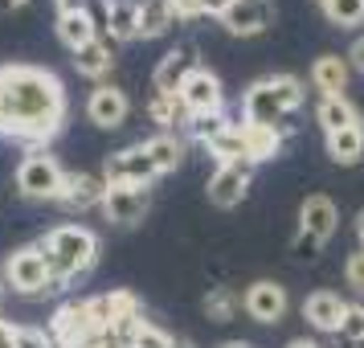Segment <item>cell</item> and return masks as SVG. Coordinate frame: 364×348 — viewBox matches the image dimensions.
<instances>
[{"mask_svg":"<svg viewBox=\"0 0 364 348\" xmlns=\"http://www.w3.org/2000/svg\"><path fill=\"white\" fill-rule=\"evenodd\" d=\"M66 123L62 78L46 66L9 62L0 66V135L21 144H46Z\"/></svg>","mask_w":364,"mask_h":348,"instance_id":"1","label":"cell"},{"mask_svg":"<svg viewBox=\"0 0 364 348\" xmlns=\"http://www.w3.org/2000/svg\"><path fill=\"white\" fill-rule=\"evenodd\" d=\"M303 83L295 74H266L258 83H250L242 95V119L246 123H262V127H279L287 135V119L303 107Z\"/></svg>","mask_w":364,"mask_h":348,"instance_id":"2","label":"cell"},{"mask_svg":"<svg viewBox=\"0 0 364 348\" xmlns=\"http://www.w3.org/2000/svg\"><path fill=\"white\" fill-rule=\"evenodd\" d=\"M37 246L46 250V258H50L53 291H62L74 279L90 275V266L99 263V238L86 230V226H58Z\"/></svg>","mask_w":364,"mask_h":348,"instance_id":"3","label":"cell"},{"mask_svg":"<svg viewBox=\"0 0 364 348\" xmlns=\"http://www.w3.org/2000/svg\"><path fill=\"white\" fill-rule=\"evenodd\" d=\"M4 283L17 291V295H41V291H53V275H50V258L46 250L37 246H21L9 254L4 263Z\"/></svg>","mask_w":364,"mask_h":348,"instance_id":"4","label":"cell"},{"mask_svg":"<svg viewBox=\"0 0 364 348\" xmlns=\"http://www.w3.org/2000/svg\"><path fill=\"white\" fill-rule=\"evenodd\" d=\"M62 181H66V172H62V164L53 160L50 152H29L17 168V189H21V197H29V201H58Z\"/></svg>","mask_w":364,"mask_h":348,"instance_id":"5","label":"cell"},{"mask_svg":"<svg viewBox=\"0 0 364 348\" xmlns=\"http://www.w3.org/2000/svg\"><path fill=\"white\" fill-rule=\"evenodd\" d=\"M176 99H181V107H184L188 119H209V115H221V111H225L221 78H217L213 70H205V66H197L188 78H184L181 90H176Z\"/></svg>","mask_w":364,"mask_h":348,"instance_id":"6","label":"cell"},{"mask_svg":"<svg viewBox=\"0 0 364 348\" xmlns=\"http://www.w3.org/2000/svg\"><path fill=\"white\" fill-rule=\"evenodd\" d=\"M156 176H160V172L151 168V160L144 156L139 144L119 148V152H111V156L102 160V181L107 184H144V189H148Z\"/></svg>","mask_w":364,"mask_h":348,"instance_id":"7","label":"cell"},{"mask_svg":"<svg viewBox=\"0 0 364 348\" xmlns=\"http://www.w3.org/2000/svg\"><path fill=\"white\" fill-rule=\"evenodd\" d=\"M90 336H99L95 324H90V312H86V299L82 303H62L50 320V340L53 348H78L86 344Z\"/></svg>","mask_w":364,"mask_h":348,"instance_id":"8","label":"cell"},{"mask_svg":"<svg viewBox=\"0 0 364 348\" xmlns=\"http://www.w3.org/2000/svg\"><path fill=\"white\" fill-rule=\"evenodd\" d=\"M250 176H254L250 160H242V164H217V172L209 176V205H217V209L242 205L250 193Z\"/></svg>","mask_w":364,"mask_h":348,"instance_id":"9","label":"cell"},{"mask_svg":"<svg viewBox=\"0 0 364 348\" xmlns=\"http://www.w3.org/2000/svg\"><path fill=\"white\" fill-rule=\"evenodd\" d=\"M148 205H151V197H148L144 184H107L102 213H107V221H115V226H135V221H144Z\"/></svg>","mask_w":364,"mask_h":348,"instance_id":"10","label":"cell"},{"mask_svg":"<svg viewBox=\"0 0 364 348\" xmlns=\"http://www.w3.org/2000/svg\"><path fill=\"white\" fill-rule=\"evenodd\" d=\"M221 25L233 37H258L274 25V4L270 0H233L221 13Z\"/></svg>","mask_w":364,"mask_h":348,"instance_id":"11","label":"cell"},{"mask_svg":"<svg viewBox=\"0 0 364 348\" xmlns=\"http://www.w3.org/2000/svg\"><path fill=\"white\" fill-rule=\"evenodd\" d=\"M242 307H246L250 320H258V324H279L282 315H287V287L270 279H258L246 287V295H242Z\"/></svg>","mask_w":364,"mask_h":348,"instance_id":"12","label":"cell"},{"mask_svg":"<svg viewBox=\"0 0 364 348\" xmlns=\"http://www.w3.org/2000/svg\"><path fill=\"white\" fill-rule=\"evenodd\" d=\"M127 115H132V102H127V95H123L119 86H95V90H90V99H86V119H90L95 127L115 132V127L127 123Z\"/></svg>","mask_w":364,"mask_h":348,"instance_id":"13","label":"cell"},{"mask_svg":"<svg viewBox=\"0 0 364 348\" xmlns=\"http://www.w3.org/2000/svg\"><path fill=\"white\" fill-rule=\"evenodd\" d=\"M197 70V50L193 46H176V50H168L160 58V66L151 74V86H156V95H176L181 83Z\"/></svg>","mask_w":364,"mask_h":348,"instance_id":"14","label":"cell"},{"mask_svg":"<svg viewBox=\"0 0 364 348\" xmlns=\"http://www.w3.org/2000/svg\"><path fill=\"white\" fill-rule=\"evenodd\" d=\"M340 226V213H336V201L323 197V193H311V197L303 201V209H299V230L319 238L323 246H328V238L336 233Z\"/></svg>","mask_w":364,"mask_h":348,"instance_id":"15","label":"cell"},{"mask_svg":"<svg viewBox=\"0 0 364 348\" xmlns=\"http://www.w3.org/2000/svg\"><path fill=\"white\" fill-rule=\"evenodd\" d=\"M102 197H107V181L95 172H66L62 193H58L66 209H95V205H102Z\"/></svg>","mask_w":364,"mask_h":348,"instance_id":"16","label":"cell"},{"mask_svg":"<svg viewBox=\"0 0 364 348\" xmlns=\"http://www.w3.org/2000/svg\"><path fill=\"white\" fill-rule=\"evenodd\" d=\"M107 41H135L139 37V0H102Z\"/></svg>","mask_w":364,"mask_h":348,"instance_id":"17","label":"cell"},{"mask_svg":"<svg viewBox=\"0 0 364 348\" xmlns=\"http://www.w3.org/2000/svg\"><path fill=\"white\" fill-rule=\"evenodd\" d=\"M86 312H90V324H95V332H107L115 320L139 312V299H135L132 291H107V295L86 299Z\"/></svg>","mask_w":364,"mask_h":348,"instance_id":"18","label":"cell"},{"mask_svg":"<svg viewBox=\"0 0 364 348\" xmlns=\"http://www.w3.org/2000/svg\"><path fill=\"white\" fill-rule=\"evenodd\" d=\"M344 307L348 303L336 295V291H315V295L303 299V320H307L315 332H340Z\"/></svg>","mask_w":364,"mask_h":348,"instance_id":"19","label":"cell"},{"mask_svg":"<svg viewBox=\"0 0 364 348\" xmlns=\"http://www.w3.org/2000/svg\"><path fill=\"white\" fill-rule=\"evenodd\" d=\"M242 132V144H246V160L250 164H262V160H274L282 152V132L279 127H262V123H237Z\"/></svg>","mask_w":364,"mask_h":348,"instance_id":"20","label":"cell"},{"mask_svg":"<svg viewBox=\"0 0 364 348\" xmlns=\"http://www.w3.org/2000/svg\"><path fill=\"white\" fill-rule=\"evenodd\" d=\"M348 74H352V66H348V58H340V53H323V58L311 62V86L319 90V99L323 95H344Z\"/></svg>","mask_w":364,"mask_h":348,"instance_id":"21","label":"cell"},{"mask_svg":"<svg viewBox=\"0 0 364 348\" xmlns=\"http://www.w3.org/2000/svg\"><path fill=\"white\" fill-rule=\"evenodd\" d=\"M144 148V156L151 160V168L164 176V172H176L184 160V139L181 135H172V132H160V135H151L148 144H139Z\"/></svg>","mask_w":364,"mask_h":348,"instance_id":"22","label":"cell"},{"mask_svg":"<svg viewBox=\"0 0 364 348\" xmlns=\"http://www.w3.org/2000/svg\"><path fill=\"white\" fill-rule=\"evenodd\" d=\"M315 119H319V127L323 132H344V127H356L360 115H356V107L344 99V95H323V99L315 102Z\"/></svg>","mask_w":364,"mask_h":348,"instance_id":"23","label":"cell"},{"mask_svg":"<svg viewBox=\"0 0 364 348\" xmlns=\"http://www.w3.org/2000/svg\"><path fill=\"white\" fill-rule=\"evenodd\" d=\"M111 66H115V53H111V41H107V37H95L90 46L74 50V70H78L82 78H107Z\"/></svg>","mask_w":364,"mask_h":348,"instance_id":"24","label":"cell"},{"mask_svg":"<svg viewBox=\"0 0 364 348\" xmlns=\"http://www.w3.org/2000/svg\"><path fill=\"white\" fill-rule=\"evenodd\" d=\"M58 37H62V46L74 53V50H82V46H90V41L99 37V21L90 17V9H86V13H74V17H58Z\"/></svg>","mask_w":364,"mask_h":348,"instance_id":"25","label":"cell"},{"mask_svg":"<svg viewBox=\"0 0 364 348\" xmlns=\"http://www.w3.org/2000/svg\"><path fill=\"white\" fill-rule=\"evenodd\" d=\"M328 156L336 164H360L364 160V132L360 123L356 127H344V132H331L328 135Z\"/></svg>","mask_w":364,"mask_h":348,"instance_id":"26","label":"cell"},{"mask_svg":"<svg viewBox=\"0 0 364 348\" xmlns=\"http://www.w3.org/2000/svg\"><path fill=\"white\" fill-rule=\"evenodd\" d=\"M172 25H176V17H172L168 0H144V4H139V37H144V41H148V37H164Z\"/></svg>","mask_w":364,"mask_h":348,"instance_id":"27","label":"cell"},{"mask_svg":"<svg viewBox=\"0 0 364 348\" xmlns=\"http://www.w3.org/2000/svg\"><path fill=\"white\" fill-rule=\"evenodd\" d=\"M148 115H151V123H156L160 132H172L176 123H184V127H188V115H184V107H181V99H176V95H151Z\"/></svg>","mask_w":364,"mask_h":348,"instance_id":"28","label":"cell"},{"mask_svg":"<svg viewBox=\"0 0 364 348\" xmlns=\"http://www.w3.org/2000/svg\"><path fill=\"white\" fill-rule=\"evenodd\" d=\"M237 307H242V299L233 295L230 287H213V291L205 295V315H209L213 324H230L233 315H237Z\"/></svg>","mask_w":364,"mask_h":348,"instance_id":"29","label":"cell"},{"mask_svg":"<svg viewBox=\"0 0 364 348\" xmlns=\"http://www.w3.org/2000/svg\"><path fill=\"white\" fill-rule=\"evenodd\" d=\"M209 156H217V164H242V160H246V144H242L237 123H233L230 132H221L213 144H209Z\"/></svg>","mask_w":364,"mask_h":348,"instance_id":"30","label":"cell"},{"mask_svg":"<svg viewBox=\"0 0 364 348\" xmlns=\"http://www.w3.org/2000/svg\"><path fill=\"white\" fill-rule=\"evenodd\" d=\"M323 13H328L331 25L348 29V25H360V21H364V0H328V4H323Z\"/></svg>","mask_w":364,"mask_h":348,"instance_id":"31","label":"cell"},{"mask_svg":"<svg viewBox=\"0 0 364 348\" xmlns=\"http://www.w3.org/2000/svg\"><path fill=\"white\" fill-rule=\"evenodd\" d=\"M230 127L233 123L225 119V111H221V115H209V119H188V135H193L197 144H205V148H209L221 132H230Z\"/></svg>","mask_w":364,"mask_h":348,"instance_id":"32","label":"cell"},{"mask_svg":"<svg viewBox=\"0 0 364 348\" xmlns=\"http://www.w3.org/2000/svg\"><path fill=\"white\" fill-rule=\"evenodd\" d=\"M340 336H344V340H352L356 348L364 344V303H348V307H344V320H340Z\"/></svg>","mask_w":364,"mask_h":348,"instance_id":"33","label":"cell"},{"mask_svg":"<svg viewBox=\"0 0 364 348\" xmlns=\"http://www.w3.org/2000/svg\"><path fill=\"white\" fill-rule=\"evenodd\" d=\"M135 348H176V340L168 336L164 328H156V324H139V332H135Z\"/></svg>","mask_w":364,"mask_h":348,"instance_id":"34","label":"cell"},{"mask_svg":"<svg viewBox=\"0 0 364 348\" xmlns=\"http://www.w3.org/2000/svg\"><path fill=\"white\" fill-rule=\"evenodd\" d=\"M319 250H323V242L319 238H311V233H295V242H291V254H295L299 263H311V258H319Z\"/></svg>","mask_w":364,"mask_h":348,"instance_id":"35","label":"cell"},{"mask_svg":"<svg viewBox=\"0 0 364 348\" xmlns=\"http://www.w3.org/2000/svg\"><path fill=\"white\" fill-rule=\"evenodd\" d=\"M344 279L352 291H360L364 295V250H356V254H348V263H344Z\"/></svg>","mask_w":364,"mask_h":348,"instance_id":"36","label":"cell"},{"mask_svg":"<svg viewBox=\"0 0 364 348\" xmlns=\"http://www.w3.org/2000/svg\"><path fill=\"white\" fill-rule=\"evenodd\" d=\"M17 348H53V340L41 328H17Z\"/></svg>","mask_w":364,"mask_h":348,"instance_id":"37","label":"cell"},{"mask_svg":"<svg viewBox=\"0 0 364 348\" xmlns=\"http://www.w3.org/2000/svg\"><path fill=\"white\" fill-rule=\"evenodd\" d=\"M168 9H172V17H176V21H197V17H205L200 0H168Z\"/></svg>","mask_w":364,"mask_h":348,"instance_id":"38","label":"cell"},{"mask_svg":"<svg viewBox=\"0 0 364 348\" xmlns=\"http://www.w3.org/2000/svg\"><path fill=\"white\" fill-rule=\"evenodd\" d=\"M78 348H123V344H119L111 332H99V336H90V340H86V344H78Z\"/></svg>","mask_w":364,"mask_h":348,"instance_id":"39","label":"cell"},{"mask_svg":"<svg viewBox=\"0 0 364 348\" xmlns=\"http://www.w3.org/2000/svg\"><path fill=\"white\" fill-rule=\"evenodd\" d=\"M58 4V17H74V13H86V0H53Z\"/></svg>","mask_w":364,"mask_h":348,"instance_id":"40","label":"cell"},{"mask_svg":"<svg viewBox=\"0 0 364 348\" xmlns=\"http://www.w3.org/2000/svg\"><path fill=\"white\" fill-rule=\"evenodd\" d=\"M348 66H356V70H364V33L352 41V50H348Z\"/></svg>","mask_w":364,"mask_h":348,"instance_id":"41","label":"cell"},{"mask_svg":"<svg viewBox=\"0 0 364 348\" xmlns=\"http://www.w3.org/2000/svg\"><path fill=\"white\" fill-rule=\"evenodd\" d=\"M0 348H17V328L9 320H0Z\"/></svg>","mask_w":364,"mask_h":348,"instance_id":"42","label":"cell"},{"mask_svg":"<svg viewBox=\"0 0 364 348\" xmlns=\"http://www.w3.org/2000/svg\"><path fill=\"white\" fill-rule=\"evenodd\" d=\"M230 4H233V0H200V9H205L209 17H221V13H225Z\"/></svg>","mask_w":364,"mask_h":348,"instance_id":"43","label":"cell"},{"mask_svg":"<svg viewBox=\"0 0 364 348\" xmlns=\"http://www.w3.org/2000/svg\"><path fill=\"white\" fill-rule=\"evenodd\" d=\"M287 348H323V344H319V340H307V336H295Z\"/></svg>","mask_w":364,"mask_h":348,"instance_id":"44","label":"cell"},{"mask_svg":"<svg viewBox=\"0 0 364 348\" xmlns=\"http://www.w3.org/2000/svg\"><path fill=\"white\" fill-rule=\"evenodd\" d=\"M29 0H0V13H13V9H25Z\"/></svg>","mask_w":364,"mask_h":348,"instance_id":"45","label":"cell"},{"mask_svg":"<svg viewBox=\"0 0 364 348\" xmlns=\"http://www.w3.org/2000/svg\"><path fill=\"white\" fill-rule=\"evenodd\" d=\"M356 238H360V250H364V213L356 217Z\"/></svg>","mask_w":364,"mask_h":348,"instance_id":"46","label":"cell"},{"mask_svg":"<svg viewBox=\"0 0 364 348\" xmlns=\"http://www.w3.org/2000/svg\"><path fill=\"white\" fill-rule=\"evenodd\" d=\"M221 348H254V344H246V340H225Z\"/></svg>","mask_w":364,"mask_h":348,"instance_id":"47","label":"cell"},{"mask_svg":"<svg viewBox=\"0 0 364 348\" xmlns=\"http://www.w3.org/2000/svg\"><path fill=\"white\" fill-rule=\"evenodd\" d=\"M176 348H193V344H184V340H176Z\"/></svg>","mask_w":364,"mask_h":348,"instance_id":"48","label":"cell"},{"mask_svg":"<svg viewBox=\"0 0 364 348\" xmlns=\"http://www.w3.org/2000/svg\"><path fill=\"white\" fill-rule=\"evenodd\" d=\"M360 132H364V119H360Z\"/></svg>","mask_w":364,"mask_h":348,"instance_id":"49","label":"cell"},{"mask_svg":"<svg viewBox=\"0 0 364 348\" xmlns=\"http://www.w3.org/2000/svg\"><path fill=\"white\" fill-rule=\"evenodd\" d=\"M319 4H328V0H319Z\"/></svg>","mask_w":364,"mask_h":348,"instance_id":"50","label":"cell"},{"mask_svg":"<svg viewBox=\"0 0 364 348\" xmlns=\"http://www.w3.org/2000/svg\"><path fill=\"white\" fill-rule=\"evenodd\" d=\"M0 295H4V287H0Z\"/></svg>","mask_w":364,"mask_h":348,"instance_id":"51","label":"cell"},{"mask_svg":"<svg viewBox=\"0 0 364 348\" xmlns=\"http://www.w3.org/2000/svg\"><path fill=\"white\" fill-rule=\"evenodd\" d=\"M360 348H364V344H360Z\"/></svg>","mask_w":364,"mask_h":348,"instance_id":"52","label":"cell"}]
</instances>
